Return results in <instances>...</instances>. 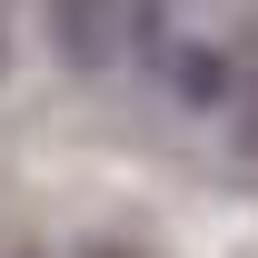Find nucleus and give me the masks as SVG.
I'll return each mask as SVG.
<instances>
[{
  "instance_id": "obj_1",
  "label": "nucleus",
  "mask_w": 258,
  "mask_h": 258,
  "mask_svg": "<svg viewBox=\"0 0 258 258\" xmlns=\"http://www.w3.org/2000/svg\"><path fill=\"white\" fill-rule=\"evenodd\" d=\"M40 20L70 70H119L159 50V0H40Z\"/></svg>"
},
{
  "instance_id": "obj_4",
  "label": "nucleus",
  "mask_w": 258,
  "mask_h": 258,
  "mask_svg": "<svg viewBox=\"0 0 258 258\" xmlns=\"http://www.w3.org/2000/svg\"><path fill=\"white\" fill-rule=\"evenodd\" d=\"M80 258H139V248H119V238H90V248H80Z\"/></svg>"
},
{
  "instance_id": "obj_3",
  "label": "nucleus",
  "mask_w": 258,
  "mask_h": 258,
  "mask_svg": "<svg viewBox=\"0 0 258 258\" xmlns=\"http://www.w3.org/2000/svg\"><path fill=\"white\" fill-rule=\"evenodd\" d=\"M219 139H228V159L258 179V80H228V99H219Z\"/></svg>"
},
{
  "instance_id": "obj_2",
  "label": "nucleus",
  "mask_w": 258,
  "mask_h": 258,
  "mask_svg": "<svg viewBox=\"0 0 258 258\" xmlns=\"http://www.w3.org/2000/svg\"><path fill=\"white\" fill-rule=\"evenodd\" d=\"M228 80H238V70H228V50H209V40H189V50L169 60V90L189 99L199 119H219V99H228Z\"/></svg>"
},
{
  "instance_id": "obj_6",
  "label": "nucleus",
  "mask_w": 258,
  "mask_h": 258,
  "mask_svg": "<svg viewBox=\"0 0 258 258\" xmlns=\"http://www.w3.org/2000/svg\"><path fill=\"white\" fill-rule=\"evenodd\" d=\"M20 258H40V248H20Z\"/></svg>"
},
{
  "instance_id": "obj_5",
  "label": "nucleus",
  "mask_w": 258,
  "mask_h": 258,
  "mask_svg": "<svg viewBox=\"0 0 258 258\" xmlns=\"http://www.w3.org/2000/svg\"><path fill=\"white\" fill-rule=\"evenodd\" d=\"M0 70H10V30H0Z\"/></svg>"
}]
</instances>
